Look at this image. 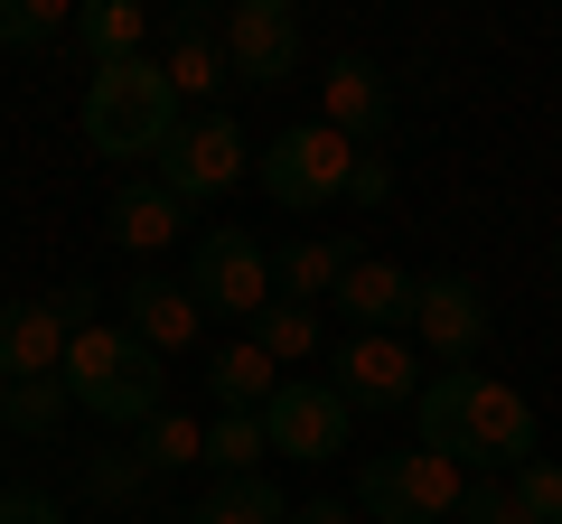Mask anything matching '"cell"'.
I'll list each match as a JSON object with an SVG mask.
<instances>
[{
	"instance_id": "cell-2",
	"label": "cell",
	"mask_w": 562,
	"mask_h": 524,
	"mask_svg": "<svg viewBox=\"0 0 562 524\" xmlns=\"http://www.w3.org/2000/svg\"><path fill=\"white\" fill-rule=\"evenodd\" d=\"M66 394H76L94 422H122V431H140V422H160L169 412V356H150V346L132 338L122 319H94V328H76L66 338Z\"/></svg>"
},
{
	"instance_id": "cell-1",
	"label": "cell",
	"mask_w": 562,
	"mask_h": 524,
	"mask_svg": "<svg viewBox=\"0 0 562 524\" xmlns=\"http://www.w3.org/2000/svg\"><path fill=\"white\" fill-rule=\"evenodd\" d=\"M413 422H422V449H441L450 468H487V478L506 468V478H516V468L535 459V403H525L516 384L479 375V365L431 375L422 403H413Z\"/></svg>"
},
{
	"instance_id": "cell-23",
	"label": "cell",
	"mask_w": 562,
	"mask_h": 524,
	"mask_svg": "<svg viewBox=\"0 0 562 524\" xmlns=\"http://www.w3.org/2000/svg\"><path fill=\"white\" fill-rule=\"evenodd\" d=\"M262 412H216V422H206V468H216V478H262Z\"/></svg>"
},
{
	"instance_id": "cell-14",
	"label": "cell",
	"mask_w": 562,
	"mask_h": 524,
	"mask_svg": "<svg viewBox=\"0 0 562 524\" xmlns=\"http://www.w3.org/2000/svg\"><path fill=\"white\" fill-rule=\"evenodd\" d=\"M160 76H169V94H179V103L216 113V94H225L235 76H225V38L206 29V10H169V57H160Z\"/></svg>"
},
{
	"instance_id": "cell-28",
	"label": "cell",
	"mask_w": 562,
	"mask_h": 524,
	"mask_svg": "<svg viewBox=\"0 0 562 524\" xmlns=\"http://www.w3.org/2000/svg\"><path fill=\"white\" fill-rule=\"evenodd\" d=\"M460 515H469V524H535V515H525V505L506 497L497 478H469V497H460Z\"/></svg>"
},
{
	"instance_id": "cell-13",
	"label": "cell",
	"mask_w": 562,
	"mask_h": 524,
	"mask_svg": "<svg viewBox=\"0 0 562 524\" xmlns=\"http://www.w3.org/2000/svg\"><path fill=\"white\" fill-rule=\"evenodd\" d=\"M328 309L347 319V338H384L394 319H413V272L403 262H347L338 272V291H328Z\"/></svg>"
},
{
	"instance_id": "cell-9",
	"label": "cell",
	"mask_w": 562,
	"mask_h": 524,
	"mask_svg": "<svg viewBox=\"0 0 562 524\" xmlns=\"http://www.w3.org/2000/svg\"><path fill=\"white\" fill-rule=\"evenodd\" d=\"M347 431H357V412L338 403V384L328 375H301V384H281L272 403H262V441L281 449V459H338L347 449Z\"/></svg>"
},
{
	"instance_id": "cell-15",
	"label": "cell",
	"mask_w": 562,
	"mask_h": 524,
	"mask_svg": "<svg viewBox=\"0 0 562 524\" xmlns=\"http://www.w3.org/2000/svg\"><path fill=\"white\" fill-rule=\"evenodd\" d=\"M122 328H132L150 356H179V346L206 328V309H198V291H188V282H160V272H140V282L122 291Z\"/></svg>"
},
{
	"instance_id": "cell-21",
	"label": "cell",
	"mask_w": 562,
	"mask_h": 524,
	"mask_svg": "<svg viewBox=\"0 0 562 524\" xmlns=\"http://www.w3.org/2000/svg\"><path fill=\"white\" fill-rule=\"evenodd\" d=\"M188 524H291L272 478H206V497L188 505Z\"/></svg>"
},
{
	"instance_id": "cell-31",
	"label": "cell",
	"mask_w": 562,
	"mask_h": 524,
	"mask_svg": "<svg viewBox=\"0 0 562 524\" xmlns=\"http://www.w3.org/2000/svg\"><path fill=\"white\" fill-rule=\"evenodd\" d=\"M140 487H150L140 459H94V497H140Z\"/></svg>"
},
{
	"instance_id": "cell-18",
	"label": "cell",
	"mask_w": 562,
	"mask_h": 524,
	"mask_svg": "<svg viewBox=\"0 0 562 524\" xmlns=\"http://www.w3.org/2000/svg\"><path fill=\"white\" fill-rule=\"evenodd\" d=\"M206 394H216V412H262V403L281 394V365L262 356L254 338H235V346L206 356Z\"/></svg>"
},
{
	"instance_id": "cell-25",
	"label": "cell",
	"mask_w": 562,
	"mask_h": 524,
	"mask_svg": "<svg viewBox=\"0 0 562 524\" xmlns=\"http://www.w3.org/2000/svg\"><path fill=\"white\" fill-rule=\"evenodd\" d=\"M254 346H262V356H272V365L310 356V346H319V309H291V300H272V309H262V319H254Z\"/></svg>"
},
{
	"instance_id": "cell-19",
	"label": "cell",
	"mask_w": 562,
	"mask_h": 524,
	"mask_svg": "<svg viewBox=\"0 0 562 524\" xmlns=\"http://www.w3.org/2000/svg\"><path fill=\"white\" fill-rule=\"evenodd\" d=\"M347 262H357V253H347V243H328V235H310V243H281V253H272V300H291V309L328 300Z\"/></svg>"
},
{
	"instance_id": "cell-26",
	"label": "cell",
	"mask_w": 562,
	"mask_h": 524,
	"mask_svg": "<svg viewBox=\"0 0 562 524\" xmlns=\"http://www.w3.org/2000/svg\"><path fill=\"white\" fill-rule=\"evenodd\" d=\"M76 29V10L66 0H0V47H47Z\"/></svg>"
},
{
	"instance_id": "cell-27",
	"label": "cell",
	"mask_w": 562,
	"mask_h": 524,
	"mask_svg": "<svg viewBox=\"0 0 562 524\" xmlns=\"http://www.w3.org/2000/svg\"><path fill=\"white\" fill-rule=\"evenodd\" d=\"M506 497H516L535 524H562V468H553V459H525L516 478H506Z\"/></svg>"
},
{
	"instance_id": "cell-3",
	"label": "cell",
	"mask_w": 562,
	"mask_h": 524,
	"mask_svg": "<svg viewBox=\"0 0 562 524\" xmlns=\"http://www.w3.org/2000/svg\"><path fill=\"white\" fill-rule=\"evenodd\" d=\"M169 132H179V94H169V76L150 57L94 66V84H85V141L103 160H160Z\"/></svg>"
},
{
	"instance_id": "cell-29",
	"label": "cell",
	"mask_w": 562,
	"mask_h": 524,
	"mask_svg": "<svg viewBox=\"0 0 562 524\" xmlns=\"http://www.w3.org/2000/svg\"><path fill=\"white\" fill-rule=\"evenodd\" d=\"M0 524H66L57 497H38V487H0Z\"/></svg>"
},
{
	"instance_id": "cell-17",
	"label": "cell",
	"mask_w": 562,
	"mask_h": 524,
	"mask_svg": "<svg viewBox=\"0 0 562 524\" xmlns=\"http://www.w3.org/2000/svg\"><path fill=\"white\" fill-rule=\"evenodd\" d=\"M103 225H113V243H122V253H160V243L188 225V206L169 197L160 179H132V187L113 197V216H103Z\"/></svg>"
},
{
	"instance_id": "cell-33",
	"label": "cell",
	"mask_w": 562,
	"mask_h": 524,
	"mask_svg": "<svg viewBox=\"0 0 562 524\" xmlns=\"http://www.w3.org/2000/svg\"><path fill=\"white\" fill-rule=\"evenodd\" d=\"M553 282H562V243H553Z\"/></svg>"
},
{
	"instance_id": "cell-4",
	"label": "cell",
	"mask_w": 562,
	"mask_h": 524,
	"mask_svg": "<svg viewBox=\"0 0 562 524\" xmlns=\"http://www.w3.org/2000/svg\"><path fill=\"white\" fill-rule=\"evenodd\" d=\"M347 179H357V141H338L328 122H291L262 141V187L291 216H319V206H347Z\"/></svg>"
},
{
	"instance_id": "cell-5",
	"label": "cell",
	"mask_w": 562,
	"mask_h": 524,
	"mask_svg": "<svg viewBox=\"0 0 562 524\" xmlns=\"http://www.w3.org/2000/svg\"><path fill=\"white\" fill-rule=\"evenodd\" d=\"M460 497H469V468H450L441 449H384L357 468V505L375 524H441L460 515Z\"/></svg>"
},
{
	"instance_id": "cell-16",
	"label": "cell",
	"mask_w": 562,
	"mask_h": 524,
	"mask_svg": "<svg viewBox=\"0 0 562 524\" xmlns=\"http://www.w3.org/2000/svg\"><path fill=\"white\" fill-rule=\"evenodd\" d=\"M319 84H328V132H338V141H357V150H375V132L394 122V94H384V66L347 47V57L328 66Z\"/></svg>"
},
{
	"instance_id": "cell-11",
	"label": "cell",
	"mask_w": 562,
	"mask_h": 524,
	"mask_svg": "<svg viewBox=\"0 0 562 524\" xmlns=\"http://www.w3.org/2000/svg\"><path fill=\"white\" fill-rule=\"evenodd\" d=\"M328 384H338L347 412H403V403H422V356L403 338H347Z\"/></svg>"
},
{
	"instance_id": "cell-7",
	"label": "cell",
	"mask_w": 562,
	"mask_h": 524,
	"mask_svg": "<svg viewBox=\"0 0 562 524\" xmlns=\"http://www.w3.org/2000/svg\"><path fill=\"white\" fill-rule=\"evenodd\" d=\"M235 179H244L235 113H179V132H169V150H160V187L179 206H206V197H225Z\"/></svg>"
},
{
	"instance_id": "cell-10",
	"label": "cell",
	"mask_w": 562,
	"mask_h": 524,
	"mask_svg": "<svg viewBox=\"0 0 562 524\" xmlns=\"http://www.w3.org/2000/svg\"><path fill=\"white\" fill-rule=\"evenodd\" d=\"M291 66H301V20H291V0H235V10H225V76L254 84V94H281Z\"/></svg>"
},
{
	"instance_id": "cell-32",
	"label": "cell",
	"mask_w": 562,
	"mask_h": 524,
	"mask_svg": "<svg viewBox=\"0 0 562 524\" xmlns=\"http://www.w3.org/2000/svg\"><path fill=\"white\" fill-rule=\"evenodd\" d=\"M291 524H357V505L347 497H310V505H291Z\"/></svg>"
},
{
	"instance_id": "cell-24",
	"label": "cell",
	"mask_w": 562,
	"mask_h": 524,
	"mask_svg": "<svg viewBox=\"0 0 562 524\" xmlns=\"http://www.w3.org/2000/svg\"><path fill=\"white\" fill-rule=\"evenodd\" d=\"M140 468L160 478V468H188V459H206V422H188V412H160V422H140Z\"/></svg>"
},
{
	"instance_id": "cell-12",
	"label": "cell",
	"mask_w": 562,
	"mask_h": 524,
	"mask_svg": "<svg viewBox=\"0 0 562 524\" xmlns=\"http://www.w3.org/2000/svg\"><path fill=\"white\" fill-rule=\"evenodd\" d=\"M413 328H422V346L441 365H469L487 346V291L469 282V272H422L413 282Z\"/></svg>"
},
{
	"instance_id": "cell-8",
	"label": "cell",
	"mask_w": 562,
	"mask_h": 524,
	"mask_svg": "<svg viewBox=\"0 0 562 524\" xmlns=\"http://www.w3.org/2000/svg\"><path fill=\"white\" fill-rule=\"evenodd\" d=\"M188 291L225 319H262L272 309V253H262L244 225H206L198 235V262H188Z\"/></svg>"
},
{
	"instance_id": "cell-20",
	"label": "cell",
	"mask_w": 562,
	"mask_h": 524,
	"mask_svg": "<svg viewBox=\"0 0 562 524\" xmlns=\"http://www.w3.org/2000/svg\"><path fill=\"white\" fill-rule=\"evenodd\" d=\"M76 38H85V57H94V66H132L140 38H150V10H140V0H85V10H76Z\"/></svg>"
},
{
	"instance_id": "cell-22",
	"label": "cell",
	"mask_w": 562,
	"mask_h": 524,
	"mask_svg": "<svg viewBox=\"0 0 562 524\" xmlns=\"http://www.w3.org/2000/svg\"><path fill=\"white\" fill-rule=\"evenodd\" d=\"M66 403H76V394H66V375H29V384H0V422L20 431V441H47V431L66 422Z\"/></svg>"
},
{
	"instance_id": "cell-6",
	"label": "cell",
	"mask_w": 562,
	"mask_h": 524,
	"mask_svg": "<svg viewBox=\"0 0 562 524\" xmlns=\"http://www.w3.org/2000/svg\"><path fill=\"white\" fill-rule=\"evenodd\" d=\"M76 328H94V291L85 282H66L57 300H0V384L57 375Z\"/></svg>"
},
{
	"instance_id": "cell-30",
	"label": "cell",
	"mask_w": 562,
	"mask_h": 524,
	"mask_svg": "<svg viewBox=\"0 0 562 524\" xmlns=\"http://www.w3.org/2000/svg\"><path fill=\"white\" fill-rule=\"evenodd\" d=\"M347 197H357V206H384V197H394V169H384L375 150H357V179H347Z\"/></svg>"
}]
</instances>
